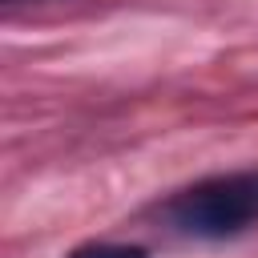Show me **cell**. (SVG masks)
<instances>
[{"mask_svg":"<svg viewBox=\"0 0 258 258\" xmlns=\"http://www.w3.org/2000/svg\"><path fill=\"white\" fill-rule=\"evenodd\" d=\"M169 222L185 238H238L258 226V173H222L181 189L169 202Z\"/></svg>","mask_w":258,"mask_h":258,"instance_id":"1","label":"cell"},{"mask_svg":"<svg viewBox=\"0 0 258 258\" xmlns=\"http://www.w3.org/2000/svg\"><path fill=\"white\" fill-rule=\"evenodd\" d=\"M69 258H149L141 246H117V242H89V246H77Z\"/></svg>","mask_w":258,"mask_h":258,"instance_id":"2","label":"cell"},{"mask_svg":"<svg viewBox=\"0 0 258 258\" xmlns=\"http://www.w3.org/2000/svg\"><path fill=\"white\" fill-rule=\"evenodd\" d=\"M8 4H20V0H8Z\"/></svg>","mask_w":258,"mask_h":258,"instance_id":"3","label":"cell"}]
</instances>
